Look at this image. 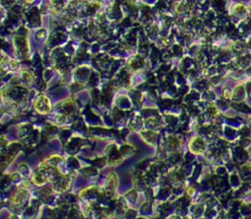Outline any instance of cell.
I'll use <instances>...</instances> for the list:
<instances>
[{"mask_svg":"<svg viewBox=\"0 0 251 219\" xmlns=\"http://www.w3.org/2000/svg\"><path fill=\"white\" fill-rule=\"evenodd\" d=\"M35 109L41 114H46L51 109L50 101L46 96H40L35 102Z\"/></svg>","mask_w":251,"mask_h":219,"instance_id":"cell-1","label":"cell"}]
</instances>
